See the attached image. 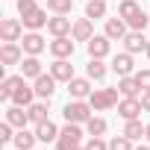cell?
Returning a JSON list of instances; mask_svg holds the SVG:
<instances>
[{"mask_svg":"<svg viewBox=\"0 0 150 150\" xmlns=\"http://www.w3.org/2000/svg\"><path fill=\"white\" fill-rule=\"evenodd\" d=\"M77 150H86V147H77Z\"/></svg>","mask_w":150,"mask_h":150,"instance_id":"cell-43","label":"cell"},{"mask_svg":"<svg viewBox=\"0 0 150 150\" xmlns=\"http://www.w3.org/2000/svg\"><path fill=\"white\" fill-rule=\"evenodd\" d=\"M147 59H150V44H147Z\"/></svg>","mask_w":150,"mask_h":150,"instance_id":"cell-42","label":"cell"},{"mask_svg":"<svg viewBox=\"0 0 150 150\" xmlns=\"http://www.w3.org/2000/svg\"><path fill=\"white\" fill-rule=\"evenodd\" d=\"M127 24H129V30H141V33H144V27H147V24H150V18H147V12H144V9H141V12H138V15H135V18H129V21H127Z\"/></svg>","mask_w":150,"mask_h":150,"instance_id":"cell-34","label":"cell"},{"mask_svg":"<svg viewBox=\"0 0 150 150\" xmlns=\"http://www.w3.org/2000/svg\"><path fill=\"white\" fill-rule=\"evenodd\" d=\"M21 74L27 80H35V77H41V62H38V56H24V62H21Z\"/></svg>","mask_w":150,"mask_h":150,"instance_id":"cell-24","label":"cell"},{"mask_svg":"<svg viewBox=\"0 0 150 150\" xmlns=\"http://www.w3.org/2000/svg\"><path fill=\"white\" fill-rule=\"evenodd\" d=\"M74 41H91L94 38V27H91V18H80L74 21Z\"/></svg>","mask_w":150,"mask_h":150,"instance_id":"cell-18","label":"cell"},{"mask_svg":"<svg viewBox=\"0 0 150 150\" xmlns=\"http://www.w3.org/2000/svg\"><path fill=\"white\" fill-rule=\"evenodd\" d=\"M53 144H56V150H77V147L83 144V129H80V124H65V127L59 129V138H56Z\"/></svg>","mask_w":150,"mask_h":150,"instance_id":"cell-3","label":"cell"},{"mask_svg":"<svg viewBox=\"0 0 150 150\" xmlns=\"http://www.w3.org/2000/svg\"><path fill=\"white\" fill-rule=\"evenodd\" d=\"M144 129H147V124H141V118L124 121V135L132 138V141H141V138H144Z\"/></svg>","mask_w":150,"mask_h":150,"instance_id":"cell-25","label":"cell"},{"mask_svg":"<svg viewBox=\"0 0 150 150\" xmlns=\"http://www.w3.org/2000/svg\"><path fill=\"white\" fill-rule=\"evenodd\" d=\"M147 44H150V38H144V33L141 30H129L127 33V38H124V50L127 53H147Z\"/></svg>","mask_w":150,"mask_h":150,"instance_id":"cell-10","label":"cell"},{"mask_svg":"<svg viewBox=\"0 0 150 150\" xmlns=\"http://www.w3.org/2000/svg\"><path fill=\"white\" fill-rule=\"evenodd\" d=\"M6 121H9L15 129H24V127L30 124V112H27V106H15V103H12V106L6 109Z\"/></svg>","mask_w":150,"mask_h":150,"instance_id":"cell-17","label":"cell"},{"mask_svg":"<svg viewBox=\"0 0 150 150\" xmlns=\"http://www.w3.org/2000/svg\"><path fill=\"white\" fill-rule=\"evenodd\" d=\"M0 62H3L6 68L21 65V62H24V47H21L18 41H3V47H0Z\"/></svg>","mask_w":150,"mask_h":150,"instance_id":"cell-6","label":"cell"},{"mask_svg":"<svg viewBox=\"0 0 150 150\" xmlns=\"http://www.w3.org/2000/svg\"><path fill=\"white\" fill-rule=\"evenodd\" d=\"M112 71L118 74V77H132L135 74V62H132V53H115L112 56Z\"/></svg>","mask_w":150,"mask_h":150,"instance_id":"cell-11","label":"cell"},{"mask_svg":"<svg viewBox=\"0 0 150 150\" xmlns=\"http://www.w3.org/2000/svg\"><path fill=\"white\" fill-rule=\"evenodd\" d=\"M86 50H88V59H106L112 53V38L109 35H94L91 41H86Z\"/></svg>","mask_w":150,"mask_h":150,"instance_id":"cell-4","label":"cell"},{"mask_svg":"<svg viewBox=\"0 0 150 150\" xmlns=\"http://www.w3.org/2000/svg\"><path fill=\"white\" fill-rule=\"evenodd\" d=\"M106 127H109V124H106L103 118H94V115L86 121V132H88V135H103V132H106Z\"/></svg>","mask_w":150,"mask_h":150,"instance_id":"cell-32","label":"cell"},{"mask_svg":"<svg viewBox=\"0 0 150 150\" xmlns=\"http://www.w3.org/2000/svg\"><path fill=\"white\" fill-rule=\"evenodd\" d=\"M33 97H35V88L33 86H27V80L15 88V94H12V103L15 106H33Z\"/></svg>","mask_w":150,"mask_h":150,"instance_id":"cell-23","label":"cell"},{"mask_svg":"<svg viewBox=\"0 0 150 150\" xmlns=\"http://www.w3.org/2000/svg\"><path fill=\"white\" fill-rule=\"evenodd\" d=\"M144 138H147V141H150V124H147V129H144Z\"/></svg>","mask_w":150,"mask_h":150,"instance_id":"cell-40","label":"cell"},{"mask_svg":"<svg viewBox=\"0 0 150 150\" xmlns=\"http://www.w3.org/2000/svg\"><path fill=\"white\" fill-rule=\"evenodd\" d=\"M138 12H141V3H138V0H121V3H118V15H121L124 21L135 18Z\"/></svg>","mask_w":150,"mask_h":150,"instance_id":"cell-29","label":"cell"},{"mask_svg":"<svg viewBox=\"0 0 150 150\" xmlns=\"http://www.w3.org/2000/svg\"><path fill=\"white\" fill-rule=\"evenodd\" d=\"M0 38H3V41H21L24 38V21L3 18V21H0Z\"/></svg>","mask_w":150,"mask_h":150,"instance_id":"cell-5","label":"cell"},{"mask_svg":"<svg viewBox=\"0 0 150 150\" xmlns=\"http://www.w3.org/2000/svg\"><path fill=\"white\" fill-rule=\"evenodd\" d=\"M132 147H135V144H132V138H127L124 132H121V135H115V138L109 141V150H132Z\"/></svg>","mask_w":150,"mask_h":150,"instance_id":"cell-33","label":"cell"},{"mask_svg":"<svg viewBox=\"0 0 150 150\" xmlns=\"http://www.w3.org/2000/svg\"><path fill=\"white\" fill-rule=\"evenodd\" d=\"M35 135H38V141H44V144H47V141H56V138H59V127L47 118L44 124H38V127H35Z\"/></svg>","mask_w":150,"mask_h":150,"instance_id":"cell-26","label":"cell"},{"mask_svg":"<svg viewBox=\"0 0 150 150\" xmlns=\"http://www.w3.org/2000/svg\"><path fill=\"white\" fill-rule=\"evenodd\" d=\"M21 47H24V53H27V56H38V53H44L50 44H47V41H44L38 33H33V30H30V33H24V41H21Z\"/></svg>","mask_w":150,"mask_h":150,"instance_id":"cell-13","label":"cell"},{"mask_svg":"<svg viewBox=\"0 0 150 150\" xmlns=\"http://www.w3.org/2000/svg\"><path fill=\"white\" fill-rule=\"evenodd\" d=\"M47 21H50V18H47V12H44V9H33V12H27V15H24V27H27V30H33V33H38L41 27H47Z\"/></svg>","mask_w":150,"mask_h":150,"instance_id":"cell-20","label":"cell"},{"mask_svg":"<svg viewBox=\"0 0 150 150\" xmlns=\"http://www.w3.org/2000/svg\"><path fill=\"white\" fill-rule=\"evenodd\" d=\"M24 80H27L24 74H12V77H3V83H0V100H12L15 88H18Z\"/></svg>","mask_w":150,"mask_h":150,"instance_id":"cell-19","label":"cell"},{"mask_svg":"<svg viewBox=\"0 0 150 150\" xmlns=\"http://www.w3.org/2000/svg\"><path fill=\"white\" fill-rule=\"evenodd\" d=\"M88 103L94 106V112H106V109H112V106L121 103V91H118V86L115 88H94L91 97H88Z\"/></svg>","mask_w":150,"mask_h":150,"instance_id":"cell-2","label":"cell"},{"mask_svg":"<svg viewBox=\"0 0 150 150\" xmlns=\"http://www.w3.org/2000/svg\"><path fill=\"white\" fill-rule=\"evenodd\" d=\"M47 9H50L53 15H71L74 0H47Z\"/></svg>","mask_w":150,"mask_h":150,"instance_id":"cell-31","label":"cell"},{"mask_svg":"<svg viewBox=\"0 0 150 150\" xmlns=\"http://www.w3.org/2000/svg\"><path fill=\"white\" fill-rule=\"evenodd\" d=\"M132 150H150V147H147V144H138V147H132Z\"/></svg>","mask_w":150,"mask_h":150,"instance_id":"cell-41","label":"cell"},{"mask_svg":"<svg viewBox=\"0 0 150 150\" xmlns=\"http://www.w3.org/2000/svg\"><path fill=\"white\" fill-rule=\"evenodd\" d=\"M47 33H50L53 38H59V35H71V33H74V24H71L68 15H53V18L47 21Z\"/></svg>","mask_w":150,"mask_h":150,"instance_id":"cell-14","label":"cell"},{"mask_svg":"<svg viewBox=\"0 0 150 150\" xmlns=\"http://www.w3.org/2000/svg\"><path fill=\"white\" fill-rule=\"evenodd\" d=\"M27 112H30V124H44L47 121V100H41V103H33V106H27Z\"/></svg>","mask_w":150,"mask_h":150,"instance_id":"cell-28","label":"cell"},{"mask_svg":"<svg viewBox=\"0 0 150 150\" xmlns=\"http://www.w3.org/2000/svg\"><path fill=\"white\" fill-rule=\"evenodd\" d=\"M91 80L88 77H74L71 83H68V94H71V100H88L91 97Z\"/></svg>","mask_w":150,"mask_h":150,"instance_id":"cell-8","label":"cell"},{"mask_svg":"<svg viewBox=\"0 0 150 150\" xmlns=\"http://www.w3.org/2000/svg\"><path fill=\"white\" fill-rule=\"evenodd\" d=\"M86 150H109V141H103V135H88Z\"/></svg>","mask_w":150,"mask_h":150,"instance_id":"cell-35","label":"cell"},{"mask_svg":"<svg viewBox=\"0 0 150 150\" xmlns=\"http://www.w3.org/2000/svg\"><path fill=\"white\" fill-rule=\"evenodd\" d=\"M103 15H106V0H88V3H86V18L97 21Z\"/></svg>","mask_w":150,"mask_h":150,"instance_id":"cell-30","label":"cell"},{"mask_svg":"<svg viewBox=\"0 0 150 150\" xmlns=\"http://www.w3.org/2000/svg\"><path fill=\"white\" fill-rule=\"evenodd\" d=\"M35 141H38V135L30 132L27 127L18 129V135H15V147H18V150H35Z\"/></svg>","mask_w":150,"mask_h":150,"instance_id":"cell-27","label":"cell"},{"mask_svg":"<svg viewBox=\"0 0 150 150\" xmlns=\"http://www.w3.org/2000/svg\"><path fill=\"white\" fill-rule=\"evenodd\" d=\"M15 3H18V15H21V18H24L27 12L38 9V6H35V0H15Z\"/></svg>","mask_w":150,"mask_h":150,"instance_id":"cell-37","label":"cell"},{"mask_svg":"<svg viewBox=\"0 0 150 150\" xmlns=\"http://www.w3.org/2000/svg\"><path fill=\"white\" fill-rule=\"evenodd\" d=\"M74 47H77V44H74V35H59V38H53L50 41V53H53V59H71L74 56Z\"/></svg>","mask_w":150,"mask_h":150,"instance_id":"cell-7","label":"cell"},{"mask_svg":"<svg viewBox=\"0 0 150 150\" xmlns=\"http://www.w3.org/2000/svg\"><path fill=\"white\" fill-rule=\"evenodd\" d=\"M106 74H109V68L103 65V59H88V65H86V77H88L91 83H103Z\"/></svg>","mask_w":150,"mask_h":150,"instance_id":"cell-21","label":"cell"},{"mask_svg":"<svg viewBox=\"0 0 150 150\" xmlns=\"http://www.w3.org/2000/svg\"><path fill=\"white\" fill-rule=\"evenodd\" d=\"M12 124L9 121H3V124H0V141H15V135H12Z\"/></svg>","mask_w":150,"mask_h":150,"instance_id":"cell-38","label":"cell"},{"mask_svg":"<svg viewBox=\"0 0 150 150\" xmlns=\"http://www.w3.org/2000/svg\"><path fill=\"white\" fill-rule=\"evenodd\" d=\"M15 150H18V147H15Z\"/></svg>","mask_w":150,"mask_h":150,"instance_id":"cell-44","label":"cell"},{"mask_svg":"<svg viewBox=\"0 0 150 150\" xmlns=\"http://www.w3.org/2000/svg\"><path fill=\"white\" fill-rule=\"evenodd\" d=\"M138 100H141V109H144V112H150V88H147V91H141V94H138Z\"/></svg>","mask_w":150,"mask_h":150,"instance_id":"cell-39","label":"cell"},{"mask_svg":"<svg viewBox=\"0 0 150 150\" xmlns=\"http://www.w3.org/2000/svg\"><path fill=\"white\" fill-rule=\"evenodd\" d=\"M127 33H129V24H127L121 15H118V18H106V30H103V35H109L112 41H124Z\"/></svg>","mask_w":150,"mask_h":150,"instance_id":"cell-12","label":"cell"},{"mask_svg":"<svg viewBox=\"0 0 150 150\" xmlns=\"http://www.w3.org/2000/svg\"><path fill=\"white\" fill-rule=\"evenodd\" d=\"M56 77L53 74H41V77H35V83H33V88H35V97L38 100H50L53 97V91H56Z\"/></svg>","mask_w":150,"mask_h":150,"instance_id":"cell-9","label":"cell"},{"mask_svg":"<svg viewBox=\"0 0 150 150\" xmlns=\"http://www.w3.org/2000/svg\"><path fill=\"white\" fill-rule=\"evenodd\" d=\"M91 112H94V106L88 100H68L62 109V118H65V124H86L91 118Z\"/></svg>","mask_w":150,"mask_h":150,"instance_id":"cell-1","label":"cell"},{"mask_svg":"<svg viewBox=\"0 0 150 150\" xmlns=\"http://www.w3.org/2000/svg\"><path fill=\"white\" fill-rule=\"evenodd\" d=\"M135 80H138L141 91H147V88H150V68H144V71H135Z\"/></svg>","mask_w":150,"mask_h":150,"instance_id":"cell-36","label":"cell"},{"mask_svg":"<svg viewBox=\"0 0 150 150\" xmlns=\"http://www.w3.org/2000/svg\"><path fill=\"white\" fill-rule=\"evenodd\" d=\"M118 91H121V97H138L141 94V86L135 80V74L132 77H118Z\"/></svg>","mask_w":150,"mask_h":150,"instance_id":"cell-22","label":"cell"},{"mask_svg":"<svg viewBox=\"0 0 150 150\" xmlns=\"http://www.w3.org/2000/svg\"><path fill=\"white\" fill-rule=\"evenodd\" d=\"M50 74H53L59 83L68 86V83L74 80V65H71V59H56V62L50 65Z\"/></svg>","mask_w":150,"mask_h":150,"instance_id":"cell-16","label":"cell"},{"mask_svg":"<svg viewBox=\"0 0 150 150\" xmlns=\"http://www.w3.org/2000/svg\"><path fill=\"white\" fill-rule=\"evenodd\" d=\"M141 100L138 97H121V103H118V115L124 118V121H132V118H141Z\"/></svg>","mask_w":150,"mask_h":150,"instance_id":"cell-15","label":"cell"}]
</instances>
